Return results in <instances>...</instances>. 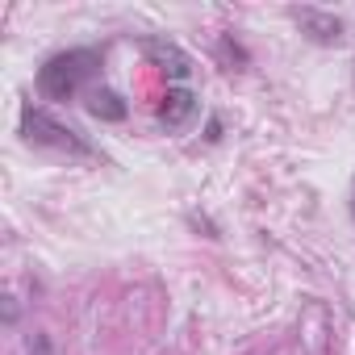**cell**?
Wrapping results in <instances>:
<instances>
[{"label":"cell","instance_id":"cell-1","mask_svg":"<svg viewBox=\"0 0 355 355\" xmlns=\"http://www.w3.org/2000/svg\"><path fill=\"white\" fill-rule=\"evenodd\" d=\"M101 67V55L88 51V46H76V51H63V55H51L38 71V92L46 101H71L80 92V84Z\"/></svg>","mask_w":355,"mask_h":355},{"label":"cell","instance_id":"cell-2","mask_svg":"<svg viewBox=\"0 0 355 355\" xmlns=\"http://www.w3.org/2000/svg\"><path fill=\"white\" fill-rule=\"evenodd\" d=\"M21 134H26V142H34V146H55V150H71V155H92V146L71 130V125H63V121H55L51 113H42V109H21Z\"/></svg>","mask_w":355,"mask_h":355},{"label":"cell","instance_id":"cell-3","mask_svg":"<svg viewBox=\"0 0 355 355\" xmlns=\"http://www.w3.org/2000/svg\"><path fill=\"white\" fill-rule=\"evenodd\" d=\"M197 117V96L189 88H167L163 105H159V125L163 130H184Z\"/></svg>","mask_w":355,"mask_h":355},{"label":"cell","instance_id":"cell-4","mask_svg":"<svg viewBox=\"0 0 355 355\" xmlns=\"http://www.w3.org/2000/svg\"><path fill=\"white\" fill-rule=\"evenodd\" d=\"M142 51L163 67V71H171L175 80H189V71H193V63H189V55L175 46V42H163V38H146L142 42Z\"/></svg>","mask_w":355,"mask_h":355},{"label":"cell","instance_id":"cell-5","mask_svg":"<svg viewBox=\"0 0 355 355\" xmlns=\"http://www.w3.org/2000/svg\"><path fill=\"white\" fill-rule=\"evenodd\" d=\"M297 21H301V30H305L313 42H338V38H343V21H338V17H330V13L301 9V13H297Z\"/></svg>","mask_w":355,"mask_h":355},{"label":"cell","instance_id":"cell-6","mask_svg":"<svg viewBox=\"0 0 355 355\" xmlns=\"http://www.w3.org/2000/svg\"><path fill=\"white\" fill-rule=\"evenodd\" d=\"M88 113L101 117V121H121L125 117V101L113 88H96V92H88Z\"/></svg>","mask_w":355,"mask_h":355},{"label":"cell","instance_id":"cell-7","mask_svg":"<svg viewBox=\"0 0 355 355\" xmlns=\"http://www.w3.org/2000/svg\"><path fill=\"white\" fill-rule=\"evenodd\" d=\"M30 355H55L51 338H46V334H34V343H30Z\"/></svg>","mask_w":355,"mask_h":355},{"label":"cell","instance_id":"cell-8","mask_svg":"<svg viewBox=\"0 0 355 355\" xmlns=\"http://www.w3.org/2000/svg\"><path fill=\"white\" fill-rule=\"evenodd\" d=\"M351 214H355V189H351Z\"/></svg>","mask_w":355,"mask_h":355}]
</instances>
